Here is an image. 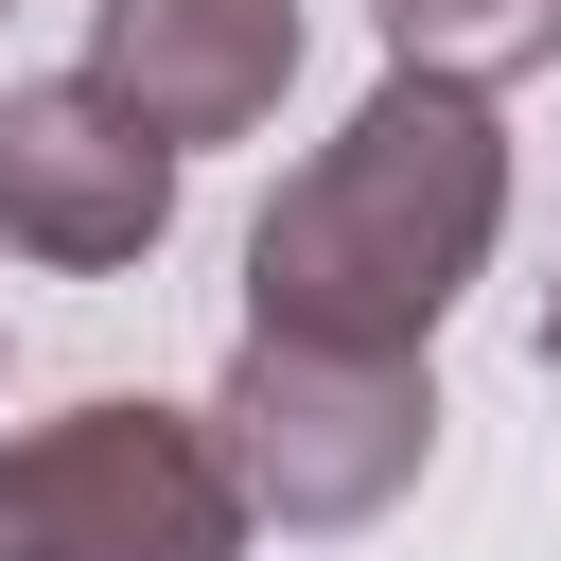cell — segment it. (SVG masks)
Here are the masks:
<instances>
[{"label": "cell", "mask_w": 561, "mask_h": 561, "mask_svg": "<svg viewBox=\"0 0 561 561\" xmlns=\"http://www.w3.org/2000/svg\"><path fill=\"white\" fill-rule=\"evenodd\" d=\"M158 228H175V158H158L88 70L0 88V245H18V263L123 280V263H158Z\"/></svg>", "instance_id": "obj_4"}, {"label": "cell", "mask_w": 561, "mask_h": 561, "mask_svg": "<svg viewBox=\"0 0 561 561\" xmlns=\"http://www.w3.org/2000/svg\"><path fill=\"white\" fill-rule=\"evenodd\" d=\"M210 456H228L245 526H298L316 543V526H368V508L421 491L438 386L386 368V351H280V333H245L228 386H210Z\"/></svg>", "instance_id": "obj_3"}, {"label": "cell", "mask_w": 561, "mask_h": 561, "mask_svg": "<svg viewBox=\"0 0 561 561\" xmlns=\"http://www.w3.org/2000/svg\"><path fill=\"white\" fill-rule=\"evenodd\" d=\"M508 245V123L473 88H421L386 70L245 228V333L280 351H386L421 368V333L491 280Z\"/></svg>", "instance_id": "obj_1"}, {"label": "cell", "mask_w": 561, "mask_h": 561, "mask_svg": "<svg viewBox=\"0 0 561 561\" xmlns=\"http://www.w3.org/2000/svg\"><path fill=\"white\" fill-rule=\"evenodd\" d=\"M543 368H561V280H543Z\"/></svg>", "instance_id": "obj_7"}, {"label": "cell", "mask_w": 561, "mask_h": 561, "mask_svg": "<svg viewBox=\"0 0 561 561\" xmlns=\"http://www.w3.org/2000/svg\"><path fill=\"white\" fill-rule=\"evenodd\" d=\"M0 561H245L210 403H53L0 438Z\"/></svg>", "instance_id": "obj_2"}, {"label": "cell", "mask_w": 561, "mask_h": 561, "mask_svg": "<svg viewBox=\"0 0 561 561\" xmlns=\"http://www.w3.org/2000/svg\"><path fill=\"white\" fill-rule=\"evenodd\" d=\"M386 18V70H421V88H526V70H561V0H368Z\"/></svg>", "instance_id": "obj_6"}, {"label": "cell", "mask_w": 561, "mask_h": 561, "mask_svg": "<svg viewBox=\"0 0 561 561\" xmlns=\"http://www.w3.org/2000/svg\"><path fill=\"white\" fill-rule=\"evenodd\" d=\"M88 88H105L158 158L245 140V123H280V88H298V0H88Z\"/></svg>", "instance_id": "obj_5"}]
</instances>
